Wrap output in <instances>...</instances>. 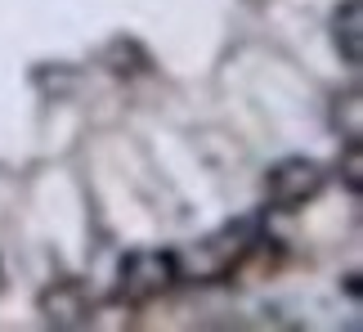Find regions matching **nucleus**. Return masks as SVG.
Here are the masks:
<instances>
[{
  "instance_id": "nucleus-3",
  "label": "nucleus",
  "mask_w": 363,
  "mask_h": 332,
  "mask_svg": "<svg viewBox=\"0 0 363 332\" xmlns=\"http://www.w3.org/2000/svg\"><path fill=\"white\" fill-rule=\"evenodd\" d=\"M328 184V171L318 162H305V157H291L283 166H274L269 171V184H264V193H269V202L274 206H301V202H310L318 198Z\"/></svg>"
},
{
  "instance_id": "nucleus-2",
  "label": "nucleus",
  "mask_w": 363,
  "mask_h": 332,
  "mask_svg": "<svg viewBox=\"0 0 363 332\" xmlns=\"http://www.w3.org/2000/svg\"><path fill=\"white\" fill-rule=\"evenodd\" d=\"M175 279H179V256H171V252H135V256L121 260L117 297L139 306V301L162 297Z\"/></svg>"
},
{
  "instance_id": "nucleus-6",
  "label": "nucleus",
  "mask_w": 363,
  "mask_h": 332,
  "mask_svg": "<svg viewBox=\"0 0 363 332\" xmlns=\"http://www.w3.org/2000/svg\"><path fill=\"white\" fill-rule=\"evenodd\" d=\"M345 175H350V189H359V148H350V162H345Z\"/></svg>"
},
{
  "instance_id": "nucleus-4",
  "label": "nucleus",
  "mask_w": 363,
  "mask_h": 332,
  "mask_svg": "<svg viewBox=\"0 0 363 332\" xmlns=\"http://www.w3.org/2000/svg\"><path fill=\"white\" fill-rule=\"evenodd\" d=\"M45 314L50 323H81V314H86V297H81L77 283H63V292H45Z\"/></svg>"
},
{
  "instance_id": "nucleus-1",
  "label": "nucleus",
  "mask_w": 363,
  "mask_h": 332,
  "mask_svg": "<svg viewBox=\"0 0 363 332\" xmlns=\"http://www.w3.org/2000/svg\"><path fill=\"white\" fill-rule=\"evenodd\" d=\"M251 243H256V225H251V220L220 229L216 238L198 243V247L184 256V274H189V279H225V274L251 252Z\"/></svg>"
},
{
  "instance_id": "nucleus-5",
  "label": "nucleus",
  "mask_w": 363,
  "mask_h": 332,
  "mask_svg": "<svg viewBox=\"0 0 363 332\" xmlns=\"http://www.w3.org/2000/svg\"><path fill=\"white\" fill-rule=\"evenodd\" d=\"M337 45L345 63H359V0H345L337 9Z\"/></svg>"
}]
</instances>
